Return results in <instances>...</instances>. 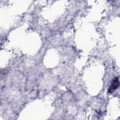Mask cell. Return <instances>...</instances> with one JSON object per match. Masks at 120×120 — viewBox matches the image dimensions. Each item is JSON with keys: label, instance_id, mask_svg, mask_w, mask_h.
<instances>
[{"label": "cell", "instance_id": "1", "mask_svg": "<svg viewBox=\"0 0 120 120\" xmlns=\"http://www.w3.org/2000/svg\"><path fill=\"white\" fill-rule=\"evenodd\" d=\"M119 84H120V83H119L118 77H115L113 80L110 87L108 88V92L111 93L114 91L116 89H117L119 87Z\"/></svg>", "mask_w": 120, "mask_h": 120}]
</instances>
